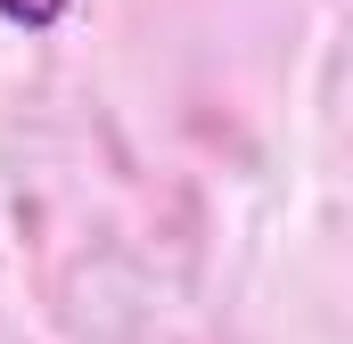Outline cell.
I'll return each instance as SVG.
<instances>
[{"label": "cell", "mask_w": 353, "mask_h": 344, "mask_svg": "<svg viewBox=\"0 0 353 344\" xmlns=\"http://www.w3.org/2000/svg\"><path fill=\"white\" fill-rule=\"evenodd\" d=\"M66 8H74V0H0V17H8V25H33V33H41V25H58Z\"/></svg>", "instance_id": "6da1fadb"}]
</instances>
